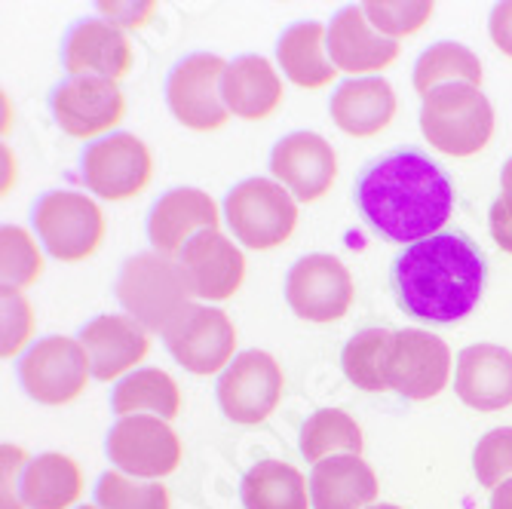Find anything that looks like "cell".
I'll return each instance as SVG.
<instances>
[{
  "instance_id": "obj_1",
  "label": "cell",
  "mask_w": 512,
  "mask_h": 509,
  "mask_svg": "<svg viewBox=\"0 0 512 509\" xmlns=\"http://www.w3.org/2000/svg\"><path fill=\"white\" fill-rule=\"evenodd\" d=\"M353 200L378 237L411 246L445 230L454 212V184L424 151L399 148L359 172Z\"/></svg>"
},
{
  "instance_id": "obj_2",
  "label": "cell",
  "mask_w": 512,
  "mask_h": 509,
  "mask_svg": "<svg viewBox=\"0 0 512 509\" xmlns=\"http://www.w3.org/2000/svg\"><path fill=\"white\" fill-rule=\"evenodd\" d=\"M485 283L488 261L460 230H439L405 246L390 267V286L402 313L430 326H451L470 316Z\"/></svg>"
},
{
  "instance_id": "obj_3",
  "label": "cell",
  "mask_w": 512,
  "mask_h": 509,
  "mask_svg": "<svg viewBox=\"0 0 512 509\" xmlns=\"http://www.w3.org/2000/svg\"><path fill=\"white\" fill-rule=\"evenodd\" d=\"M494 108L482 86L473 83H445L424 96L421 132L427 145L445 157H473L482 154L494 138Z\"/></svg>"
},
{
  "instance_id": "obj_4",
  "label": "cell",
  "mask_w": 512,
  "mask_h": 509,
  "mask_svg": "<svg viewBox=\"0 0 512 509\" xmlns=\"http://www.w3.org/2000/svg\"><path fill=\"white\" fill-rule=\"evenodd\" d=\"M117 301L123 310L142 322L151 335H163L172 322L194 304L188 280L175 258L160 252L132 255L117 276Z\"/></svg>"
},
{
  "instance_id": "obj_5",
  "label": "cell",
  "mask_w": 512,
  "mask_h": 509,
  "mask_svg": "<svg viewBox=\"0 0 512 509\" xmlns=\"http://www.w3.org/2000/svg\"><path fill=\"white\" fill-rule=\"evenodd\" d=\"M221 218L243 249L270 252L292 240L298 230V200L273 178H246L221 203Z\"/></svg>"
},
{
  "instance_id": "obj_6",
  "label": "cell",
  "mask_w": 512,
  "mask_h": 509,
  "mask_svg": "<svg viewBox=\"0 0 512 509\" xmlns=\"http://www.w3.org/2000/svg\"><path fill=\"white\" fill-rule=\"evenodd\" d=\"M31 227L46 255L62 264H80L102 249L108 218L89 194L50 191L37 197Z\"/></svg>"
},
{
  "instance_id": "obj_7",
  "label": "cell",
  "mask_w": 512,
  "mask_h": 509,
  "mask_svg": "<svg viewBox=\"0 0 512 509\" xmlns=\"http://www.w3.org/2000/svg\"><path fill=\"white\" fill-rule=\"evenodd\" d=\"M80 178L92 197L123 203L148 191L154 181V154L132 132H111L86 145L80 157Z\"/></svg>"
},
{
  "instance_id": "obj_8",
  "label": "cell",
  "mask_w": 512,
  "mask_h": 509,
  "mask_svg": "<svg viewBox=\"0 0 512 509\" xmlns=\"http://www.w3.org/2000/svg\"><path fill=\"white\" fill-rule=\"evenodd\" d=\"M286 375L283 365L267 350H243L218 375V408L227 421L240 427H258L283 402Z\"/></svg>"
},
{
  "instance_id": "obj_9",
  "label": "cell",
  "mask_w": 512,
  "mask_h": 509,
  "mask_svg": "<svg viewBox=\"0 0 512 509\" xmlns=\"http://www.w3.org/2000/svg\"><path fill=\"white\" fill-rule=\"evenodd\" d=\"M92 378L89 356L80 338L50 335L34 341L19 359V381L25 393L40 405H71L86 393Z\"/></svg>"
},
{
  "instance_id": "obj_10",
  "label": "cell",
  "mask_w": 512,
  "mask_h": 509,
  "mask_svg": "<svg viewBox=\"0 0 512 509\" xmlns=\"http://www.w3.org/2000/svg\"><path fill=\"white\" fill-rule=\"evenodd\" d=\"M353 298L356 283L350 267L329 252H310L289 267L286 301L304 322H313V326L341 322L350 313Z\"/></svg>"
},
{
  "instance_id": "obj_11",
  "label": "cell",
  "mask_w": 512,
  "mask_h": 509,
  "mask_svg": "<svg viewBox=\"0 0 512 509\" xmlns=\"http://www.w3.org/2000/svg\"><path fill=\"white\" fill-rule=\"evenodd\" d=\"M169 356L184 372L209 378L221 375L237 356V326L212 304H191L163 332Z\"/></svg>"
},
{
  "instance_id": "obj_12",
  "label": "cell",
  "mask_w": 512,
  "mask_h": 509,
  "mask_svg": "<svg viewBox=\"0 0 512 509\" xmlns=\"http://www.w3.org/2000/svg\"><path fill=\"white\" fill-rule=\"evenodd\" d=\"M105 451L114 470L148 482L172 476L184 457V445L172 424L163 418H151V414L120 418L105 439Z\"/></svg>"
},
{
  "instance_id": "obj_13",
  "label": "cell",
  "mask_w": 512,
  "mask_h": 509,
  "mask_svg": "<svg viewBox=\"0 0 512 509\" xmlns=\"http://www.w3.org/2000/svg\"><path fill=\"white\" fill-rule=\"evenodd\" d=\"M224 71L227 62L215 53H191L169 71L166 105L184 129L215 132L227 126L230 111L221 99Z\"/></svg>"
},
{
  "instance_id": "obj_14",
  "label": "cell",
  "mask_w": 512,
  "mask_h": 509,
  "mask_svg": "<svg viewBox=\"0 0 512 509\" xmlns=\"http://www.w3.org/2000/svg\"><path fill=\"white\" fill-rule=\"evenodd\" d=\"M451 350L448 344L424 329H399L393 332L387 350V387L411 402H430L436 399L451 378Z\"/></svg>"
},
{
  "instance_id": "obj_15",
  "label": "cell",
  "mask_w": 512,
  "mask_h": 509,
  "mask_svg": "<svg viewBox=\"0 0 512 509\" xmlns=\"http://www.w3.org/2000/svg\"><path fill=\"white\" fill-rule=\"evenodd\" d=\"M50 111L65 135L77 142H96L123 123L126 96L114 80L68 77L50 92Z\"/></svg>"
},
{
  "instance_id": "obj_16",
  "label": "cell",
  "mask_w": 512,
  "mask_h": 509,
  "mask_svg": "<svg viewBox=\"0 0 512 509\" xmlns=\"http://www.w3.org/2000/svg\"><path fill=\"white\" fill-rule=\"evenodd\" d=\"M270 178L283 184L301 206L316 203L335 188L338 154L319 132H289L270 151Z\"/></svg>"
},
{
  "instance_id": "obj_17",
  "label": "cell",
  "mask_w": 512,
  "mask_h": 509,
  "mask_svg": "<svg viewBox=\"0 0 512 509\" xmlns=\"http://www.w3.org/2000/svg\"><path fill=\"white\" fill-rule=\"evenodd\" d=\"M178 267L194 298L221 304L246 283V252L237 240L218 230H203L178 255Z\"/></svg>"
},
{
  "instance_id": "obj_18",
  "label": "cell",
  "mask_w": 512,
  "mask_h": 509,
  "mask_svg": "<svg viewBox=\"0 0 512 509\" xmlns=\"http://www.w3.org/2000/svg\"><path fill=\"white\" fill-rule=\"evenodd\" d=\"M80 344L89 356L92 378L111 384L135 372L151 353L154 335L129 313H105L80 329Z\"/></svg>"
},
{
  "instance_id": "obj_19",
  "label": "cell",
  "mask_w": 512,
  "mask_h": 509,
  "mask_svg": "<svg viewBox=\"0 0 512 509\" xmlns=\"http://www.w3.org/2000/svg\"><path fill=\"white\" fill-rule=\"evenodd\" d=\"M402 46L384 37L368 22L362 4H350L335 13L329 22V56L338 74L347 77H381L390 65L399 62Z\"/></svg>"
},
{
  "instance_id": "obj_20",
  "label": "cell",
  "mask_w": 512,
  "mask_h": 509,
  "mask_svg": "<svg viewBox=\"0 0 512 509\" xmlns=\"http://www.w3.org/2000/svg\"><path fill=\"white\" fill-rule=\"evenodd\" d=\"M62 65L68 77H102L120 83L135 65L132 40L105 19H80L65 34Z\"/></svg>"
},
{
  "instance_id": "obj_21",
  "label": "cell",
  "mask_w": 512,
  "mask_h": 509,
  "mask_svg": "<svg viewBox=\"0 0 512 509\" xmlns=\"http://www.w3.org/2000/svg\"><path fill=\"white\" fill-rule=\"evenodd\" d=\"M221 209L212 194L200 188H172L166 191L148 212V240L151 249L175 258L203 230L221 227Z\"/></svg>"
},
{
  "instance_id": "obj_22",
  "label": "cell",
  "mask_w": 512,
  "mask_h": 509,
  "mask_svg": "<svg viewBox=\"0 0 512 509\" xmlns=\"http://www.w3.org/2000/svg\"><path fill=\"white\" fill-rule=\"evenodd\" d=\"M332 123L350 138H375L399 114V96L387 77H347L329 102Z\"/></svg>"
},
{
  "instance_id": "obj_23",
  "label": "cell",
  "mask_w": 512,
  "mask_h": 509,
  "mask_svg": "<svg viewBox=\"0 0 512 509\" xmlns=\"http://www.w3.org/2000/svg\"><path fill=\"white\" fill-rule=\"evenodd\" d=\"M454 393L476 411L512 405V353L497 344H473L454 362Z\"/></svg>"
},
{
  "instance_id": "obj_24",
  "label": "cell",
  "mask_w": 512,
  "mask_h": 509,
  "mask_svg": "<svg viewBox=\"0 0 512 509\" xmlns=\"http://www.w3.org/2000/svg\"><path fill=\"white\" fill-rule=\"evenodd\" d=\"M221 99L230 111V117L261 123L270 120L283 108L286 89L276 65L264 56H240L227 62V71L221 77Z\"/></svg>"
},
{
  "instance_id": "obj_25",
  "label": "cell",
  "mask_w": 512,
  "mask_h": 509,
  "mask_svg": "<svg viewBox=\"0 0 512 509\" xmlns=\"http://www.w3.org/2000/svg\"><path fill=\"white\" fill-rule=\"evenodd\" d=\"M310 506L313 509H368L378 503L381 482L365 464L362 454H338L313 464L310 473Z\"/></svg>"
},
{
  "instance_id": "obj_26",
  "label": "cell",
  "mask_w": 512,
  "mask_h": 509,
  "mask_svg": "<svg viewBox=\"0 0 512 509\" xmlns=\"http://www.w3.org/2000/svg\"><path fill=\"white\" fill-rule=\"evenodd\" d=\"M276 65L298 89H325L338 80L329 56V28L322 22H295L276 40Z\"/></svg>"
},
{
  "instance_id": "obj_27",
  "label": "cell",
  "mask_w": 512,
  "mask_h": 509,
  "mask_svg": "<svg viewBox=\"0 0 512 509\" xmlns=\"http://www.w3.org/2000/svg\"><path fill=\"white\" fill-rule=\"evenodd\" d=\"M83 491L86 479L80 464L62 451L31 457L22 479V500L28 509H74Z\"/></svg>"
},
{
  "instance_id": "obj_28",
  "label": "cell",
  "mask_w": 512,
  "mask_h": 509,
  "mask_svg": "<svg viewBox=\"0 0 512 509\" xmlns=\"http://www.w3.org/2000/svg\"><path fill=\"white\" fill-rule=\"evenodd\" d=\"M111 408L117 418H132V414H151V418L175 421L181 411V387L175 378L157 365L135 368L126 378H120L111 390Z\"/></svg>"
},
{
  "instance_id": "obj_29",
  "label": "cell",
  "mask_w": 512,
  "mask_h": 509,
  "mask_svg": "<svg viewBox=\"0 0 512 509\" xmlns=\"http://www.w3.org/2000/svg\"><path fill=\"white\" fill-rule=\"evenodd\" d=\"M246 509H313L310 482L286 460H261L240 482Z\"/></svg>"
},
{
  "instance_id": "obj_30",
  "label": "cell",
  "mask_w": 512,
  "mask_h": 509,
  "mask_svg": "<svg viewBox=\"0 0 512 509\" xmlns=\"http://www.w3.org/2000/svg\"><path fill=\"white\" fill-rule=\"evenodd\" d=\"M298 445L307 464H319L325 457L362 454L365 436L362 427L353 421V414H347L344 408H319L304 421Z\"/></svg>"
},
{
  "instance_id": "obj_31",
  "label": "cell",
  "mask_w": 512,
  "mask_h": 509,
  "mask_svg": "<svg viewBox=\"0 0 512 509\" xmlns=\"http://www.w3.org/2000/svg\"><path fill=\"white\" fill-rule=\"evenodd\" d=\"M411 83L421 96H427V92H433L436 86H445V83L482 86V62L470 46L442 40V43H433L430 50H424L421 59L414 62Z\"/></svg>"
},
{
  "instance_id": "obj_32",
  "label": "cell",
  "mask_w": 512,
  "mask_h": 509,
  "mask_svg": "<svg viewBox=\"0 0 512 509\" xmlns=\"http://www.w3.org/2000/svg\"><path fill=\"white\" fill-rule=\"evenodd\" d=\"M393 332L390 329H362L356 332L344 350H341V368L353 387L365 393H387V350H390Z\"/></svg>"
},
{
  "instance_id": "obj_33",
  "label": "cell",
  "mask_w": 512,
  "mask_h": 509,
  "mask_svg": "<svg viewBox=\"0 0 512 509\" xmlns=\"http://www.w3.org/2000/svg\"><path fill=\"white\" fill-rule=\"evenodd\" d=\"M43 276V246L19 224L0 227V289L25 292Z\"/></svg>"
},
{
  "instance_id": "obj_34",
  "label": "cell",
  "mask_w": 512,
  "mask_h": 509,
  "mask_svg": "<svg viewBox=\"0 0 512 509\" xmlns=\"http://www.w3.org/2000/svg\"><path fill=\"white\" fill-rule=\"evenodd\" d=\"M96 503L102 509H172V497L163 482L135 479L120 470H108L99 479Z\"/></svg>"
},
{
  "instance_id": "obj_35",
  "label": "cell",
  "mask_w": 512,
  "mask_h": 509,
  "mask_svg": "<svg viewBox=\"0 0 512 509\" xmlns=\"http://www.w3.org/2000/svg\"><path fill=\"white\" fill-rule=\"evenodd\" d=\"M362 7L368 22L396 43L427 28V22L436 13L433 0H368Z\"/></svg>"
},
{
  "instance_id": "obj_36",
  "label": "cell",
  "mask_w": 512,
  "mask_h": 509,
  "mask_svg": "<svg viewBox=\"0 0 512 509\" xmlns=\"http://www.w3.org/2000/svg\"><path fill=\"white\" fill-rule=\"evenodd\" d=\"M37 332V316L25 292L0 289V356L16 359L25 356Z\"/></svg>"
},
{
  "instance_id": "obj_37",
  "label": "cell",
  "mask_w": 512,
  "mask_h": 509,
  "mask_svg": "<svg viewBox=\"0 0 512 509\" xmlns=\"http://www.w3.org/2000/svg\"><path fill=\"white\" fill-rule=\"evenodd\" d=\"M473 470L485 488H497L512 479V427H497L485 433L473 451Z\"/></svg>"
},
{
  "instance_id": "obj_38",
  "label": "cell",
  "mask_w": 512,
  "mask_h": 509,
  "mask_svg": "<svg viewBox=\"0 0 512 509\" xmlns=\"http://www.w3.org/2000/svg\"><path fill=\"white\" fill-rule=\"evenodd\" d=\"M31 464V454L22 445H0V509H28L22 500V479Z\"/></svg>"
},
{
  "instance_id": "obj_39",
  "label": "cell",
  "mask_w": 512,
  "mask_h": 509,
  "mask_svg": "<svg viewBox=\"0 0 512 509\" xmlns=\"http://www.w3.org/2000/svg\"><path fill=\"white\" fill-rule=\"evenodd\" d=\"M160 4L157 0H102L99 13L105 22H111L114 28H120L123 34L129 31H142L154 22Z\"/></svg>"
},
{
  "instance_id": "obj_40",
  "label": "cell",
  "mask_w": 512,
  "mask_h": 509,
  "mask_svg": "<svg viewBox=\"0 0 512 509\" xmlns=\"http://www.w3.org/2000/svg\"><path fill=\"white\" fill-rule=\"evenodd\" d=\"M488 230H491V237L494 243L512 255V194H503L491 203V212H488Z\"/></svg>"
},
{
  "instance_id": "obj_41",
  "label": "cell",
  "mask_w": 512,
  "mask_h": 509,
  "mask_svg": "<svg viewBox=\"0 0 512 509\" xmlns=\"http://www.w3.org/2000/svg\"><path fill=\"white\" fill-rule=\"evenodd\" d=\"M488 34L494 40V46L512 59V0H503L491 10V19H488Z\"/></svg>"
},
{
  "instance_id": "obj_42",
  "label": "cell",
  "mask_w": 512,
  "mask_h": 509,
  "mask_svg": "<svg viewBox=\"0 0 512 509\" xmlns=\"http://www.w3.org/2000/svg\"><path fill=\"white\" fill-rule=\"evenodd\" d=\"M0 160H4V184H0V194L4 197H10V191H13V184H16V154H13V148H0Z\"/></svg>"
},
{
  "instance_id": "obj_43",
  "label": "cell",
  "mask_w": 512,
  "mask_h": 509,
  "mask_svg": "<svg viewBox=\"0 0 512 509\" xmlns=\"http://www.w3.org/2000/svg\"><path fill=\"white\" fill-rule=\"evenodd\" d=\"M491 509H512V479L491 491Z\"/></svg>"
},
{
  "instance_id": "obj_44",
  "label": "cell",
  "mask_w": 512,
  "mask_h": 509,
  "mask_svg": "<svg viewBox=\"0 0 512 509\" xmlns=\"http://www.w3.org/2000/svg\"><path fill=\"white\" fill-rule=\"evenodd\" d=\"M500 191H503V194H512V157L503 163V172H500Z\"/></svg>"
},
{
  "instance_id": "obj_45",
  "label": "cell",
  "mask_w": 512,
  "mask_h": 509,
  "mask_svg": "<svg viewBox=\"0 0 512 509\" xmlns=\"http://www.w3.org/2000/svg\"><path fill=\"white\" fill-rule=\"evenodd\" d=\"M10 117H13V108H10V99H7V92H4V135L13 129V120Z\"/></svg>"
},
{
  "instance_id": "obj_46",
  "label": "cell",
  "mask_w": 512,
  "mask_h": 509,
  "mask_svg": "<svg viewBox=\"0 0 512 509\" xmlns=\"http://www.w3.org/2000/svg\"><path fill=\"white\" fill-rule=\"evenodd\" d=\"M368 509H402V506H396V503H371Z\"/></svg>"
},
{
  "instance_id": "obj_47",
  "label": "cell",
  "mask_w": 512,
  "mask_h": 509,
  "mask_svg": "<svg viewBox=\"0 0 512 509\" xmlns=\"http://www.w3.org/2000/svg\"><path fill=\"white\" fill-rule=\"evenodd\" d=\"M74 509H102L99 503H80V506H74Z\"/></svg>"
}]
</instances>
